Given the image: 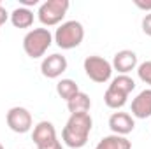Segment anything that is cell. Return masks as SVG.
I'll use <instances>...</instances> for the list:
<instances>
[{"mask_svg":"<svg viewBox=\"0 0 151 149\" xmlns=\"http://www.w3.org/2000/svg\"><path fill=\"white\" fill-rule=\"evenodd\" d=\"M132 117H137V119L151 117V88L141 91L132 100Z\"/></svg>","mask_w":151,"mask_h":149,"instance_id":"obj_10","label":"cell"},{"mask_svg":"<svg viewBox=\"0 0 151 149\" xmlns=\"http://www.w3.org/2000/svg\"><path fill=\"white\" fill-rule=\"evenodd\" d=\"M67 109L70 114H86L91 109V100L84 91H79L76 97H72L67 102Z\"/></svg>","mask_w":151,"mask_h":149,"instance_id":"obj_13","label":"cell"},{"mask_svg":"<svg viewBox=\"0 0 151 149\" xmlns=\"http://www.w3.org/2000/svg\"><path fill=\"white\" fill-rule=\"evenodd\" d=\"M83 67H84L86 75H88L93 82H99V84L107 82V81L111 79V75H113V65H111L106 58L97 56V54L88 56V58L84 60Z\"/></svg>","mask_w":151,"mask_h":149,"instance_id":"obj_5","label":"cell"},{"mask_svg":"<svg viewBox=\"0 0 151 149\" xmlns=\"http://www.w3.org/2000/svg\"><path fill=\"white\" fill-rule=\"evenodd\" d=\"M83 39H84V28L76 19L62 23L53 35V40L60 49H74L83 42Z\"/></svg>","mask_w":151,"mask_h":149,"instance_id":"obj_3","label":"cell"},{"mask_svg":"<svg viewBox=\"0 0 151 149\" xmlns=\"http://www.w3.org/2000/svg\"><path fill=\"white\" fill-rule=\"evenodd\" d=\"M113 70H118V74L128 75V72L137 69V54L130 49L118 51L113 58Z\"/></svg>","mask_w":151,"mask_h":149,"instance_id":"obj_9","label":"cell"},{"mask_svg":"<svg viewBox=\"0 0 151 149\" xmlns=\"http://www.w3.org/2000/svg\"><path fill=\"white\" fill-rule=\"evenodd\" d=\"M56 93H58L60 98L69 102L72 97H76L79 93V86L76 84V81H72V79H60L56 82Z\"/></svg>","mask_w":151,"mask_h":149,"instance_id":"obj_16","label":"cell"},{"mask_svg":"<svg viewBox=\"0 0 151 149\" xmlns=\"http://www.w3.org/2000/svg\"><path fill=\"white\" fill-rule=\"evenodd\" d=\"M51 139H56V130H55L53 123L51 121H39L32 132V140L35 142V146L47 142Z\"/></svg>","mask_w":151,"mask_h":149,"instance_id":"obj_11","label":"cell"},{"mask_svg":"<svg viewBox=\"0 0 151 149\" xmlns=\"http://www.w3.org/2000/svg\"><path fill=\"white\" fill-rule=\"evenodd\" d=\"M21 4H23V7L30 9V5H37L39 2H37V0H21Z\"/></svg>","mask_w":151,"mask_h":149,"instance_id":"obj_23","label":"cell"},{"mask_svg":"<svg viewBox=\"0 0 151 149\" xmlns=\"http://www.w3.org/2000/svg\"><path fill=\"white\" fill-rule=\"evenodd\" d=\"M109 128L114 135L127 137L135 128V119L128 112H113L109 117Z\"/></svg>","mask_w":151,"mask_h":149,"instance_id":"obj_8","label":"cell"},{"mask_svg":"<svg viewBox=\"0 0 151 149\" xmlns=\"http://www.w3.org/2000/svg\"><path fill=\"white\" fill-rule=\"evenodd\" d=\"M11 23L16 28H30L34 25V12H32V9H27L23 5L16 7L11 12Z\"/></svg>","mask_w":151,"mask_h":149,"instance_id":"obj_12","label":"cell"},{"mask_svg":"<svg viewBox=\"0 0 151 149\" xmlns=\"http://www.w3.org/2000/svg\"><path fill=\"white\" fill-rule=\"evenodd\" d=\"M37 149H63V146H62V142H60L58 139H51V140H47V142L39 144Z\"/></svg>","mask_w":151,"mask_h":149,"instance_id":"obj_19","label":"cell"},{"mask_svg":"<svg viewBox=\"0 0 151 149\" xmlns=\"http://www.w3.org/2000/svg\"><path fill=\"white\" fill-rule=\"evenodd\" d=\"M142 32L151 37V12H148L144 18H142Z\"/></svg>","mask_w":151,"mask_h":149,"instance_id":"obj_20","label":"cell"},{"mask_svg":"<svg viewBox=\"0 0 151 149\" xmlns=\"http://www.w3.org/2000/svg\"><path fill=\"white\" fill-rule=\"evenodd\" d=\"M135 5L142 11H150L151 12V2H141V0H135Z\"/></svg>","mask_w":151,"mask_h":149,"instance_id":"obj_21","label":"cell"},{"mask_svg":"<svg viewBox=\"0 0 151 149\" xmlns=\"http://www.w3.org/2000/svg\"><path fill=\"white\" fill-rule=\"evenodd\" d=\"M95 149H132V142L127 137L121 135H107L100 139V142L95 146Z\"/></svg>","mask_w":151,"mask_h":149,"instance_id":"obj_14","label":"cell"},{"mask_svg":"<svg viewBox=\"0 0 151 149\" xmlns=\"http://www.w3.org/2000/svg\"><path fill=\"white\" fill-rule=\"evenodd\" d=\"M127 98H128V95H125V93L114 90L111 86H109V88L106 90V93H104V102H106V105H107L109 109H114V111L121 109V107L127 104Z\"/></svg>","mask_w":151,"mask_h":149,"instance_id":"obj_15","label":"cell"},{"mask_svg":"<svg viewBox=\"0 0 151 149\" xmlns=\"http://www.w3.org/2000/svg\"><path fill=\"white\" fill-rule=\"evenodd\" d=\"M0 5H2V2H0Z\"/></svg>","mask_w":151,"mask_h":149,"instance_id":"obj_25","label":"cell"},{"mask_svg":"<svg viewBox=\"0 0 151 149\" xmlns=\"http://www.w3.org/2000/svg\"><path fill=\"white\" fill-rule=\"evenodd\" d=\"M111 88L114 90H118V91H121V93H125V95H130L134 90H135V81L130 77V75H116L113 81H111V84H109Z\"/></svg>","mask_w":151,"mask_h":149,"instance_id":"obj_17","label":"cell"},{"mask_svg":"<svg viewBox=\"0 0 151 149\" xmlns=\"http://www.w3.org/2000/svg\"><path fill=\"white\" fill-rule=\"evenodd\" d=\"M51 44H53V35L47 28H34L23 37V49L27 56H30L32 60L44 56Z\"/></svg>","mask_w":151,"mask_h":149,"instance_id":"obj_2","label":"cell"},{"mask_svg":"<svg viewBox=\"0 0 151 149\" xmlns=\"http://www.w3.org/2000/svg\"><path fill=\"white\" fill-rule=\"evenodd\" d=\"M5 121H7V126L14 133H27L32 128V114L28 109L19 107V105L9 109L7 116H5Z\"/></svg>","mask_w":151,"mask_h":149,"instance_id":"obj_6","label":"cell"},{"mask_svg":"<svg viewBox=\"0 0 151 149\" xmlns=\"http://www.w3.org/2000/svg\"><path fill=\"white\" fill-rule=\"evenodd\" d=\"M9 16H11V14H9V12H7V11H5V9L0 5V27H2V25H4V23L9 19Z\"/></svg>","mask_w":151,"mask_h":149,"instance_id":"obj_22","label":"cell"},{"mask_svg":"<svg viewBox=\"0 0 151 149\" xmlns=\"http://www.w3.org/2000/svg\"><path fill=\"white\" fill-rule=\"evenodd\" d=\"M93 126V119L90 116V112L86 114H70L65 128L62 130V140L65 142V146L72 149H81L86 146L90 132Z\"/></svg>","mask_w":151,"mask_h":149,"instance_id":"obj_1","label":"cell"},{"mask_svg":"<svg viewBox=\"0 0 151 149\" xmlns=\"http://www.w3.org/2000/svg\"><path fill=\"white\" fill-rule=\"evenodd\" d=\"M70 7V2L69 0H46L44 4H40L37 11V18L39 21L44 25V27H55V25H60L67 14Z\"/></svg>","mask_w":151,"mask_h":149,"instance_id":"obj_4","label":"cell"},{"mask_svg":"<svg viewBox=\"0 0 151 149\" xmlns=\"http://www.w3.org/2000/svg\"><path fill=\"white\" fill-rule=\"evenodd\" d=\"M69 63H67V58L60 53H53L49 56H46L40 63V72L44 77L47 79H58L60 75L67 70Z\"/></svg>","mask_w":151,"mask_h":149,"instance_id":"obj_7","label":"cell"},{"mask_svg":"<svg viewBox=\"0 0 151 149\" xmlns=\"http://www.w3.org/2000/svg\"><path fill=\"white\" fill-rule=\"evenodd\" d=\"M0 149H4V146H2V144H0Z\"/></svg>","mask_w":151,"mask_h":149,"instance_id":"obj_24","label":"cell"},{"mask_svg":"<svg viewBox=\"0 0 151 149\" xmlns=\"http://www.w3.org/2000/svg\"><path fill=\"white\" fill-rule=\"evenodd\" d=\"M137 75L144 84L151 86V60L142 62L141 65H137Z\"/></svg>","mask_w":151,"mask_h":149,"instance_id":"obj_18","label":"cell"}]
</instances>
